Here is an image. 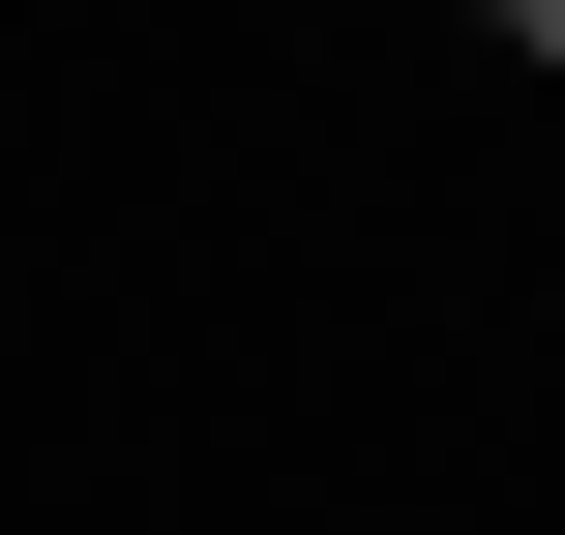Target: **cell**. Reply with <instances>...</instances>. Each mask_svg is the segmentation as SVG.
<instances>
[{
	"mask_svg": "<svg viewBox=\"0 0 565 535\" xmlns=\"http://www.w3.org/2000/svg\"><path fill=\"white\" fill-rule=\"evenodd\" d=\"M477 30H536V60H565V0H477Z\"/></svg>",
	"mask_w": 565,
	"mask_h": 535,
	"instance_id": "6da1fadb",
	"label": "cell"
}]
</instances>
